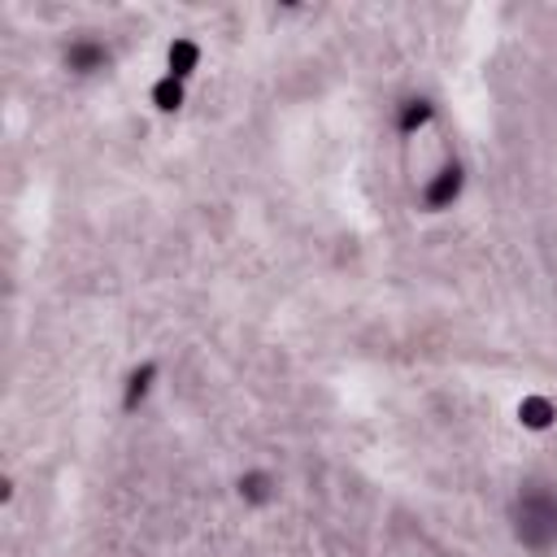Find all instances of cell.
Masks as SVG:
<instances>
[{
	"mask_svg": "<svg viewBox=\"0 0 557 557\" xmlns=\"http://www.w3.org/2000/svg\"><path fill=\"white\" fill-rule=\"evenodd\" d=\"M518 540L531 548H544L557 540V496H535L522 492V518H518Z\"/></svg>",
	"mask_w": 557,
	"mask_h": 557,
	"instance_id": "6da1fadb",
	"label": "cell"
}]
</instances>
